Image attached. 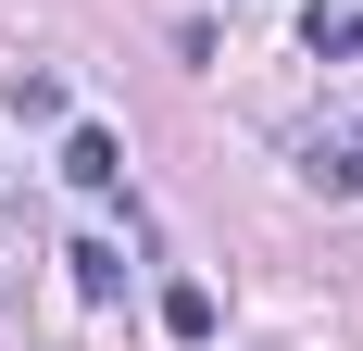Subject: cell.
Masks as SVG:
<instances>
[{
    "label": "cell",
    "mask_w": 363,
    "mask_h": 351,
    "mask_svg": "<svg viewBox=\"0 0 363 351\" xmlns=\"http://www.w3.org/2000/svg\"><path fill=\"white\" fill-rule=\"evenodd\" d=\"M301 176H313L326 201H351V188H363V151H351V139H326V151H301Z\"/></svg>",
    "instance_id": "cell-2"
},
{
    "label": "cell",
    "mask_w": 363,
    "mask_h": 351,
    "mask_svg": "<svg viewBox=\"0 0 363 351\" xmlns=\"http://www.w3.org/2000/svg\"><path fill=\"white\" fill-rule=\"evenodd\" d=\"M163 326H176V339H213V288L176 276V288H163Z\"/></svg>",
    "instance_id": "cell-3"
},
{
    "label": "cell",
    "mask_w": 363,
    "mask_h": 351,
    "mask_svg": "<svg viewBox=\"0 0 363 351\" xmlns=\"http://www.w3.org/2000/svg\"><path fill=\"white\" fill-rule=\"evenodd\" d=\"M301 38H313V50H363V13H351V0H313Z\"/></svg>",
    "instance_id": "cell-4"
},
{
    "label": "cell",
    "mask_w": 363,
    "mask_h": 351,
    "mask_svg": "<svg viewBox=\"0 0 363 351\" xmlns=\"http://www.w3.org/2000/svg\"><path fill=\"white\" fill-rule=\"evenodd\" d=\"M63 176H75V188H113V176H125V139H113V126H75V139H63Z\"/></svg>",
    "instance_id": "cell-1"
},
{
    "label": "cell",
    "mask_w": 363,
    "mask_h": 351,
    "mask_svg": "<svg viewBox=\"0 0 363 351\" xmlns=\"http://www.w3.org/2000/svg\"><path fill=\"white\" fill-rule=\"evenodd\" d=\"M75 288H88V301H113V288H125V251L88 239V251H75Z\"/></svg>",
    "instance_id": "cell-5"
}]
</instances>
